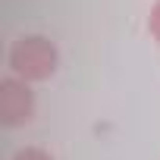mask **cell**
Returning <instances> with one entry per match:
<instances>
[{"instance_id":"obj_3","label":"cell","mask_w":160,"mask_h":160,"mask_svg":"<svg viewBox=\"0 0 160 160\" xmlns=\"http://www.w3.org/2000/svg\"><path fill=\"white\" fill-rule=\"evenodd\" d=\"M13 160H53L44 148H19L16 154H13Z\"/></svg>"},{"instance_id":"obj_1","label":"cell","mask_w":160,"mask_h":160,"mask_svg":"<svg viewBox=\"0 0 160 160\" xmlns=\"http://www.w3.org/2000/svg\"><path fill=\"white\" fill-rule=\"evenodd\" d=\"M7 66H10V75L22 78L28 85L32 82H47L60 66V50L44 35H22L10 44Z\"/></svg>"},{"instance_id":"obj_2","label":"cell","mask_w":160,"mask_h":160,"mask_svg":"<svg viewBox=\"0 0 160 160\" xmlns=\"http://www.w3.org/2000/svg\"><path fill=\"white\" fill-rule=\"evenodd\" d=\"M35 116V91L28 88V82L16 75H7L0 82V122L7 129L25 126Z\"/></svg>"},{"instance_id":"obj_4","label":"cell","mask_w":160,"mask_h":160,"mask_svg":"<svg viewBox=\"0 0 160 160\" xmlns=\"http://www.w3.org/2000/svg\"><path fill=\"white\" fill-rule=\"evenodd\" d=\"M148 32H151V38L160 44V0H154V7H151V16H148Z\"/></svg>"}]
</instances>
